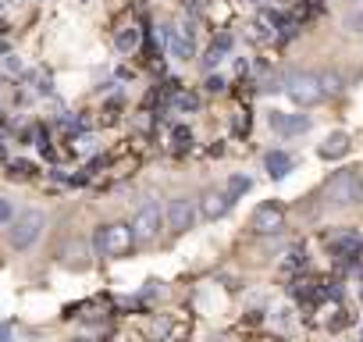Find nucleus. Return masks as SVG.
Masks as SVG:
<instances>
[{
  "label": "nucleus",
  "instance_id": "22",
  "mask_svg": "<svg viewBox=\"0 0 363 342\" xmlns=\"http://www.w3.org/2000/svg\"><path fill=\"white\" fill-rule=\"evenodd\" d=\"M207 90H210V93H218V90H225V82H221L218 75H210V79H207Z\"/></svg>",
  "mask_w": 363,
  "mask_h": 342
},
{
  "label": "nucleus",
  "instance_id": "3",
  "mask_svg": "<svg viewBox=\"0 0 363 342\" xmlns=\"http://www.w3.org/2000/svg\"><path fill=\"white\" fill-rule=\"evenodd\" d=\"M132 243H136L132 225L114 221V225H100V228H96V250H100L103 256H125L128 250H132Z\"/></svg>",
  "mask_w": 363,
  "mask_h": 342
},
{
  "label": "nucleus",
  "instance_id": "15",
  "mask_svg": "<svg viewBox=\"0 0 363 342\" xmlns=\"http://www.w3.org/2000/svg\"><path fill=\"white\" fill-rule=\"evenodd\" d=\"M320 90H324V97H335V93L346 90V86H342V75L338 72H324V75H320Z\"/></svg>",
  "mask_w": 363,
  "mask_h": 342
},
{
  "label": "nucleus",
  "instance_id": "13",
  "mask_svg": "<svg viewBox=\"0 0 363 342\" xmlns=\"http://www.w3.org/2000/svg\"><path fill=\"white\" fill-rule=\"evenodd\" d=\"M231 43H235V39H231V32H221L218 39H214V47H210V50H207V57H203V68H207V72H210V68H218V64L225 61V54L231 50Z\"/></svg>",
  "mask_w": 363,
  "mask_h": 342
},
{
  "label": "nucleus",
  "instance_id": "10",
  "mask_svg": "<svg viewBox=\"0 0 363 342\" xmlns=\"http://www.w3.org/2000/svg\"><path fill=\"white\" fill-rule=\"evenodd\" d=\"M231 197H228V189L225 192H218V189H210V192H203V200H200V214L207 221H218V218H225V214L231 210Z\"/></svg>",
  "mask_w": 363,
  "mask_h": 342
},
{
  "label": "nucleus",
  "instance_id": "9",
  "mask_svg": "<svg viewBox=\"0 0 363 342\" xmlns=\"http://www.w3.org/2000/svg\"><path fill=\"white\" fill-rule=\"evenodd\" d=\"M271 128L278 136H303V132H310V118L307 114H285V111H271Z\"/></svg>",
  "mask_w": 363,
  "mask_h": 342
},
{
  "label": "nucleus",
  "instance_id": "20",
  "mask_svg": "<svg viewBox=\"0 0 363 342\" xmlns=\"http://www.w3.org/2000/svg\"><path fill=\"white\" fill-rule=\"evenodd\" d=\"M11 214H14L11 203H8V200H0V225H8V221H11Z\"/></svg>",
  "mask_w": 363,
  "mask_h": 342
},
{
  "label": "nucleus",
  "instance_id": "16",
  "mask_svg": "<svg viewBox=\"0 0 363 342\" xmlns=\"http://www.w3.org/2000/svg\"><path fill=\"white\" fill-rule=\"evenodd\" d=\"M249 185H253V182H249L246 175H231V179H228V197H231V200H239L242 192H249Z\"/></svg>",
  "mask_w": 363,
  "mask_h": 342
},
{
  "label": "nucleus",
  "instance_id": "21",
  "mask_svg": "<svg viewBox=\"0 0 363 342\" xmlns=\"http://www.w3.org/2000/svg\"><path fill=\"white\" fill-rule=\"evenodd\" d=\"M4 68H8V75H18V72H21V61H18V57L11 54V57L4 61Z\"/></svg>",
  "mask_w": 363,
  "mask_h": 342
},
{
  "label": "nucleus",
  "instance_id": "19",
  "mask_svg": "<svg viewBox=\"0 0 363 342\" xmlns=\"http://www.w3.org/2000/svg\"><path fill=\"white\" fill-rule=\"evenodd\" d=\"M175 143L178 146H189L192 143V132H189V128H175Z\"/></svg>",
  "mask_w": 363,
  "mask_h": 342
},
{
  "label": "nucleus",
  "instance_id": "17",
  "mask_svg": "<svg viewBox=\"0 0 363 342\" xmlns=\"http://www.w3.org/2000/svg\"><path fill=\"white\" fill-rule=\"evenodd\" d=\"M175 107H178V111H196L200 100L192 97V93H178V97H175Z\"/></svg>",
  "mask_w": 363,
  "mask_h": 342
},
{
  "label": "nucleus",
  "instance_id": "11",
  "mask_svg": "<svg viewBox=\"0 0 363 342\" xmlns=\"http://www.w3.org/2000/svg\"><path fill=\"white\" fill-rule=\"evenodd\" d=\"M264 168H267L271 179H285L289 171L295 168V161L285 154V150H267V154H264Z\"/></svg>",
  "mask_w": 363,
  "mask_h": 342
},
{
  "label": "nucleus",
  "instance_id": "14",
  "mask_svg": "<svg viewBox=\"0 0 363 342\" xmlns=\"http://www.w3.org/2000/svg\"><path fill=\"white\" fill-rule=\"evenodd\" d=\"M136 47H139V29H136V26L121 29V32H118V50H121V54H132Z\"/></svg>",
  "mask_w": 363,
  "mask_h": 342
},
{
  "label": "nucleus",
  "instance_id": "4",
  "mask_svg": "<svg viewBox=\"0 0 363 342\" xmlns=\"http://www.w3.org/2000/svg\"><path fill=\"white\" fill-rule=\"evenodd\" d=\"M43 228H47V218H43L39 210H25V214H18V218L11 221V246L14 250H29L39 235H43Z\"/></svg>",
  "mask_w": 363,
  "mask_h": 342
},
{
  "label": "nucleus",
  "instance_id": "12",
  "mask_svg": "<svg viewBox=\"0 0 363 342\" xmlns=\"http://www.w3.org/2000/svg\"><path fill=\"white\" fill-rule=\"evenodd\" d=\"M324 161H338V157H346L349 154V136L346 132H331L324 143H320V150H317Z\"/></svg>",
  "mask_w": 363,
  "mask_h": 342
},
{
  "label": "nucleus",
  "instance_id": "23",
  "mask_svg": "<svg viewBox=\"0 0 363 342\" xmlns=\"http://www.w3.org/2000/svg\"><path fill=\"white\" fill-rule=\"evenodd\" d=\"M11 335H14L11 325H0V342H11Z\"/></svg>",
  "mask_w": 363,
  "mask_h": 342
},
{
  "label": "nucleus",
  "instance_id": "2",
  "mask_svg": "<svg viewBox=\"0 0 363 342\" xmlns=\"http://www.w3.org/2000/svg\"><path fill=\"white\" fill-rule=\"evenodd\" d=\"M282 90L289 93V100H292L295 107H313L317 100H324L320 75H310V72H292V75H285Z\"/></svg>",
  "mask_w": 363,
  "mask_h": 342
},
{
  "label": "nucleus",
  "instance_id": "8",
  "mask_svg": "<svg viewBox=\"0 0 363 342\" xmlns=\"http://www.w3.org/2000/svg\"><path fill=\"white\" fill-rule=\"evenodd\" d=\"M164 221H167L171 232H189L192 221H196V207H192L185 197H175L167 203V210H164Z\"/></svg>",
  "mask_w": 363,
  "mask_h": 342
},
{
  "label": "nucleus",
  "instance_id": "6",
  "mask_svg": "<svg viewBox=\"0 0 363 342\" xmlns=\"http://www.w3.org/2000/svg\"><path fill=\"white\" fill-rule=\"evenodd\" d=\"M285 228V207L282 203H274V200H267V203H260L253 210V232L256 235H274V232H282Z\"/></svg>",
  "mask_w": 363,
  "mask_h": 342
},
{
  "label": "nucleus",
  "instance_id": "18",
  "mask_svg": "<svg viewBox=\"0 0 363 342\" xmlns=\"http://www.w3.org/2000/svg\"><path fill=\"white\" fill-rule=\"evenodd\" d=\"M346 29L349 32H363V11H349L346 14Z\"/></svg>",
  "mask_w": 363,
  "mask_h": 342
},
{
  "label": "nucleus",
  "instance_id": "1",
  "mask_svg": "<svg viewBox=\"0 0 363 342\" xmlns=\"http://www.w3.org/2000/svg\"><path fill=\"white\" fill-rule=\"evenodd\" d=\"M324 200L335 203V207H349V203H360L363 200V175L356 168H342L328 179L324 185Z\"/></svg>",
  "mask_w": 363,
  "mask_h": 342
},
{
  "label": "nucleus",
  "instance_id": "7",
  "mask_svg": "<svg viewBox=\"0 0 363 342\" xmlns=\"http://www.w3.org/2000/svg\"><path fill=\"white\" fill-rule=\"evenodd\" d=\"M160 39H164L167 54L175 57V61H189V57H196V39H192V29H189V26L164 29V32H160Z\"/></svg>",
  "mask_w": 363,
  "mask_h": 342
},
{
  "label": "nucleus",
  "instance_id": "5",
  "mask_svg": "<svg viewBox=\"0 0 363 342\" xmlns=\"http://www.w3.org/2000/svg\"><path fill=\"white\" fill-rule=\"evenodd\" d=\"M160 225H164V210L157 200H146L139 210H136V218H132V235H136V243H154L157 235H160Z\"/></svg>",
  "mask_w": 363,
  "mask_h": 342
}]
</instances>
